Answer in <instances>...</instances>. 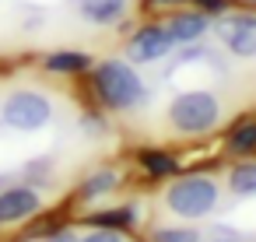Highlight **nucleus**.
<instances>
[{
  "label": "nucleus",
  "instance_id": "nucleus-5",
  "mask_svg": "<svg viewBox=\"0 0 256 242\" xmlns=\"http://www.w3.org/2000/svg\"><path fill=\"white\" fill-rule=\"evenodd\" d=\"M214 36L232 56L252 60L256 56V11H224L221 18H214Z\"/></svg>",
  "mask_w": 256,
  "mask_h": 242
},
{
  "label": "nucleus",
  "instance_id": "nucleus-6",
  "mask_svg": "<svg viewBox=\"0 0 256 242\" xmlns=\"http://www.w3.org/2000/svg\"><path fill=\"white\" fill-rule=\"evenodd\" d=\"M172 50H176V42H172V36H168V28H165L162 22H151V25L134 28L130 39H126V46H123L126 60H130L134 67L158 64V60H165Z\"/></svg>",
  "mask_w": 256,
  "mask_h": 242
},
{
  "label": "nucleus",
  "instance_id": "nucleus-10",
  "mask_svg": "<svg viewBox=\"0 0 256 242\" xmlns=\"http://www.w3.org/2000/svg\"><path fill=\"white\" fill-rule=\"evenodd\" d=\"M95 56L84 50H53L42 56V70L56 74V78H78V74H92Z\"/></svg>",
  "mask_w": 256,
  "mask_h": 242
},
{
  "label": "nucleus",
  "instance_id": "nucleus-17",
  "mask_svg": "<svg viewBox=\"0 0 256 242\" xmlns=\"http://www.w3.org/2000/svg\"><path fill=\"white\" fill-rule=\"evenodd\" d=\"M50 168H53V158H36V162H28L25 165V179H28V186H42L46 179H50Z\"/></svg>",
  "mask_w": 256,
  "mask_h": 242
},
{
  "label": "nucleus",
  "instance_id": "nucleus-9",
  "mask_svg": "<svg viewBox=\"0 0 256 242\" xmlns=\"http://www.w3.org/2000/svg\"><path fill=\"white\" fill-rule=\"evenodd\" d=\"M78 14L88 22V25H98V28H112L126 18L130 11V0H74Z\"/></svg>",
  "mask_w": 256,
  "mask_h": 242
},
{
  "label": "nucleus",
  "instance_id": "nucleus-20",
  "mask_svg": "<svg viewBox=\"0 0 256 242\" xmlns=\"http://www.w3.org/2000/svg\"><path fill=\"white\" fill-rule=\"evenodd\" d=\"M179 4H186V0H144V11H168V8H179Z\"/></svg>",
  "mask_w": 256,
  "mask_h": 242
},
{
  "label": "nucleus",
  "instance_id": "nucleus-1",
  "mask_svg": "<svg viewBox=\"0 0 256 242\" xmlns=\"http://www.w3.org/2000/svg\"><path fill=\"white\" fill-rule=\"evenodd\" d=\"M92 95L109 112H130L148 102V84L130 60H102L92 67Z\"/></svg>",
  "mask_w": 256,
  "mask_h": 242
},
{
  "label": "nucleus",
  "instance_id": "nucleus-16",
  "mask_svg": "<svg viewBox=\"0 0 256 242\" xmlns=\"http://www.w3.org/2000/svg\"><path fill=\"white\" fill-rule=\"evenodd\" d=\"M151 242H204L196 228H151Z\"/></svg>",
  "mask_w": 256,
  "mask_h": 242
},
{
  "label": "nucleus",
  "instance_id": "nucleus-23",
  "mask_svg": "<svg viewBox=\"0 0 256 242\" xmlns=\"http://www.w3.org/2000/svg\"><path fill=\"white\" fill-rule=\"evenodd\" d=\"M249 4H252V8H256V0H249Z\"/></svg>",
  "mask_w": 256,
  "mask_h": 242
},
{
  "label": "nucleus",
  "instance_id": "nucleus-22",
  "mask_svg": "<svg viewBox=\"0 0 256 242\" xmlns=\"http://www.w3.org/2000/svg\"><path fill=\"white\" fill-rule=\"evenodd\" d=\"M214 242H235V238H214Z\"/></svg>",
  "mask_w": 256,
  "mask_h": 242
},
{
  "label": "nucleus",
  "instance_id": "nucleus-2",
  "mask_svg": "<svg viewBox=\"0 0 256 242\" xmlns=\"http://www.w3.org/2000/svg\"><path fill=\"white\" fill-rule=\"evenodd\" d=\"M221 123V102L207 88H190L179 92L168 102V126L179 137H204Z\"/></svg>",
  "mask_w": 256,
  "mask_h": 242
},
{
  "label": "nucleus",
  "instance_id": "nucleus-15",
  "mask_svg": "<svg viewBox=\"0 0 256 242\" xmlns=\"http://www.w3.org/2000/svg\"><path fill=\"white\" fill-rule=\"evenodd\" d=\"M228 190L235 196H256V162L246 158L228 172Z\"/></svg>",
  "mask_w": 256,
  "mask_h": 242
},
{
  "label": "nucleus",
  "instance_id": "nucleus-7",
  "mask_svg": "<svg viewBox=\"0 0 256 242\" xmlns=\"http://www.w3.org/2000/svg\"><path fill=\"white\" fill-rule=\"evenodd\" d=\"M162 25L168 28L176 46H196L200 39H207V32H214V18L196 8H172V14Z\"/></svg>",
  "mask_w": 256,
  "mask_h": 242
},
{
  "label": "nucleus",
  "instance_id": "nucleus-14",
  "mask_svg": "<svg viewBox=\"0 0 256 242\" xmlns=\"http://www.w3.org/2000/svg\"><path fill=\"white\" fill-rule=\"evenodd\" d=\"M120 186V172L116 168H95L81 179L78 186V200H98V196H109L112 190Z\"/></svg>",
  "mask_w": 256,
  "mask_h": 242
},
{
  "label": "nucleus",
  "instance_id": "nucleus-21",
  "mask_svg": "<svg viewBox=\"0 0 256 242\" xmlns=\"http://www.w3.org/2000/svg\"><path fill=\"white\" fill-rule=\"evenodd\" d=\"M46 242H78V235H74L70 228H56V232H53Z\"/></svg>",
  "mask_w": 256,
  "mask_h": 242
},
{
  "label": "nucleus",
  "instance_id": "nucleus-11",
  "mask_svg": "<svg viewBox=\"0 0 256 242\" xmlns=\"http://www.w3.org/2000/svg\"><path fill=\"white\" fill-rule=\"evenodd\" d=\"M224 151L238 154V158H252L256 154V116H238L228 134H224Z\"/></svg>",
  "mask_w": 256,
  "mask_h": 242
},
{
  "label": "nucleus",
  "instance_id": "nucleus-3",
  "mask_svg": "<svg viewBox=\"0 0 256 242\" xmlns=\"http://www.w3.org/2000/svg\"><path fill=\"white\" fill-rule=\"evenodd\" d=\"M162 200H165V207L176 218L200 221V218H207L221 204V186L210 176H176Z\"/></svg>",
  "mask_w": 256,
  "mask_h": 242
},
{
  "label": "nucleus",
  "instance_id": "nucleus-18",
  "mask_svg": "<svg viewBox=\"0 0 256 242\" xmlns=\"http://www.w3.org/2000/svg\"><path fill=\"white\" fill-rule=\"evenodd\" d=\"M186 4L204 11V14H210V18H221L224 11H232V0H186Z\"/></svg>",
  "mask_w": 256,
  "mask_h": 242
},
{
  "label": "nucleus",
  "instance_id": "nucleus-13",
  "mask_svg": "<svg viewBox=\"0 0 256 242\" xmlns=\"http://www.w3.org/2000/svg\"><path fill=\"white\" fill-rule=\"evenodd\" d=\"M137 218H140V210H137L134 204H123V207L95 210V214H88L84 221H88L92 228H116V232H130V228L137 224Z\"/></svg>",
  "mask_w": 256,
  "mask_h": 242
},
{
  "label": "nucleus",
  "instance_id": "nucleus-4",
  "mask_svg": "<svg viewBox=\"0 0 256 242\" xmlns=\"http://www.w3.org/2000/svg\"><path fill=\"white\" fill-rule=\"evenodd\" d=\"M0 120H4V126H11V130L36 134V130H42L53 120V102L42 92H36V88H18V92H11L4 98Z\"/></svg>",
  "mask_w": 256,
  "mask_h": 242
},
{
  "label": "nucleus",
  "instance_id": "nucleus-12",
  "mask_svg": "<svg viewBox=\"0 0 256 242\" xmlns=\"http://www.w3.org/2000/svg\"><path fill=\"white\" fill-rule=\"evenodd\" d=\"M137 165L144 168L148 179H176V176L182 172V168H179V158L168 154V151H162V148H144V151H137Z\"/></svg>",
  "mask_w": 256,
  "mask_h": 242
},
{
  "label": "nucleus",
  "instance_id": "nucleus-19",
  "mask_svg": "<svg viewBox=\"0 0 256 242\" xmlns=\"http://www.w3.org/2000/svg\"><path fill=\"white\" fill-rule=\"evenodd\" d=\"M78 242H123V232H116V228H92L88 235H78Z\"/></svg>",
  "mask_w": 256,
  "mask_h": 242
},
{
  "label": "nucleus",
  "instance_id": "nucleus-8",
  "mask_svg": "<svg viewBox=\"0 0 256 242\" xmlns=\"http://www.w3.org/2000/svg\"><path fill=\"white\" fill-rule=\"evenodd\" d=\"M42 210V200H39V190L22 182V186H4L0 190V228L4 224H18V221H28Z\"/></svg>",
  "mask_w": 256,
  "mask_h": 242
}]
</instances>
